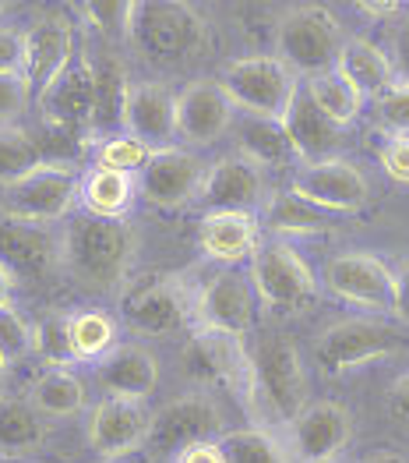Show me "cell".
Here are the masks:
<instances>
[{
    "label": "cell",
    "mask_w": 409,
    "mask_h": 463,
    "mask_svg": "<svg viewBox=\"0 0 409 463\" xmlns=\"http://www.w3.org/2000/svg\"><path fill=\"white\" fill-rule=\"evenodd\" d=\"M138 233L127 220L71 216L60 231V269L92 294H116L131 272Z\"/></svg>",
    "instance_id": "obj_1"
},
{
    "label": "cell",
    "mask_w": 409,
    "mask_h": 463,
    "mask_svg": "<svg viewBox=\"0 0 409 463\" xmlns=\"http://www.w3.org/2000/svg\"><path fill=\"white\" fill-rule=\"evenodd\" d=\"M251 354V372H255V392H258V411H265L275 421H293L300 411L311 403V379L300 347L283 336H261Z\"/></svg>",
    "instance_id": "obj_2"
},
{
    "label": "cell",
    "mask_w": 409,
    "mask_h": 463,
    "mask_svg": "<svg viewBox=\"0 0 409 463\" xmlns=\"http://www.w3.org/2000/svg\"><path fill=\"white\" fill-rule=\"evenodd\" d=\"M406 347V336L395 322L377 318V315H349L325 326L314 336V364L321 375H346L364 364L395 357Z\"/></svg>",
    "instance_id": "obj_3"
},
{
    "label": "cell",
    "mask_w": 409,
    "mask_h": 463,
    "mask_svg": "<svg viewBox=\"0 0 409 463\" xmlns=\"http://www.w3.org/2000/svg\"><path fill=\"white\" fill-rule=\"evenodd\" d=\"M346 43L342 22L321 4H297L279 18L275 57L303 81L311 75L332 71L339 50Z\"/></svg>",
    "instance_id": "obj_4"
},
{
    "label": "cell",
    "mask_w": 409,
    "mask_h": 463,
    "mask_svg": "<svg viewBox=\"0 0 409 463\" xmlns=\"http://www.w3.org/2000/svg\"><path fill=\"white\" fill-rule=\"evenodd\" d=\"M216 81L223 85L226 99L233 103L237 114L261 120H283L300 89V78L275 53L237 57L226 64Z\"/></svg>",
    "instance_id": "obj_5"
},
{
    "label": "cell",
    "mask_w": 409,
    "mask_h": 463,
    "mask_svg": "<svg viewBox=\"0 0 409 463\" xmlns=\"http://www.w3.org/2000/svg\"><path fill=\"white\" fill-rule=\"evenodd\" d=\"M131 43L163 64H177L205 50L209 43V25L198 7L181 4V0H145L135 4L131 18Z\"/></svg>",
    "instance_id": "obj_6"
},
{
    "label": "cell",
    "mask_w": 409,
    "mask_h": 463,
    "mask_svg": "<svg viewBox=\"0 0 409 463\" xmlns=\"http://www.w3.org/2000/svg\"><path fill=\"white\" fill-rule=\"evenodd\" d=\"M78 184H81V174L68 159H42L18 181L4 184L0 216L53 227L57 220H64L75 209Z\"/></svg>",
    "instance_id": "obj_7"
},
{
    "label": "cell",
    "mask_w": 409,
    "mask_h": 463,
    "mask_svg": "<svg viewBox=\"0 0 409 463\" xmlns=\"http://www.w3.org/2000/svg\"><path fill=\"white\" fill-rule=\"evenodd\" d=\"M247 279L255 287L258 308L279 311H303L318 301V276L300 259V251L286 241H261L258 251L247 262Z\"/></svg>",
    "instance_id": "obj_8"
},
{
    "label": "cell",
    "mask_w": 409,
    "mask_h": 463,
    "mask_svg": "<svg viewBox=\"0 0 409 463\" xmlns=\"http://www.w3.org/2000/svg\"><path fill=\"white\" fill-rule=\"evenodd\" d=\"M223 435V407L216 403V396L209 389H194V392H184V396L163 403L159 411H152L145 453H149L152 460L155 457H177L187 446L219 442Z\"/></svg>",
    "instance_id": "obj_9"
},
{
    "label": "cell",
    "mask_w": 409,
    "mask_h": 463,
    "mask_svg": "<svg viewBox=\"0 0 409 463\" xmlns=\"http://www.w3.org/2000/svg\"><path fill=\"white\" fill-rule=\"evenodd\" d=\"M258 326V298L240 269H219L194 290V329L247 336Z\"/></svg>",
    "instance_id": "obj_10"
},
{
    "label": "cell",
    "mask_w": 409,
    "mask_h": 463,
    "mask_svg": "<svg viewBox=\"0 0 409 463\" xmlns=\"http://www.w3.org/2000/svg\"><path fill=\"white\" fill-rule=\"evenodd\" d=\"M187 361L209 383L226 386L251 414H258L251 354H247V344L240 336H226V333H212V329H194V336L187 344Z\"/></svg>",
    "instance_id": "obj_11"
},
{
    "label": "cell",
    "mask_w": 409,
    "mask_h": 463,
    "mask_svg": "<svg viewBox=\"0 0 409 463\" xmlns=\"http://www.w3.org/2000/svg\"><path fill=\"white\" fill-rule=\"evenodd\" d=\"M290 192L311 202L314 209L339 216V213H360L371 198V184H367V174L353 159L339 156V159L300 166Z\"/></svg>",
    "instance_id": "obj_12"
},
{
    "label": "cell",
    "mask_w": 409,
    "mask_h": 463,
    "mask_svg": "<svg viewBox=\"0 0 409 463\" xmlns=\"http://www.w3.org/2000/svg\"><path fill=\"white\" fill-rule=\"evenodd\" d=\"M325 290L346 305L374 311L377 318L392 315V269L367 251H342L325 262Z\"/></svg>",
    "instance_id": "obj_13"
},
{
    "label": "cell",
    "mask_w": 409,
    "mask_h": 463,
    "mask_svg": "<svg viewBox=\"0 0 409 463\" xmlns=\"http://www.w3.org/2000/svg\"><path fill=\"white\" fill-rule=\"evenodd\" d=\"M152 411L142 400H120V396H103L85 421V439L96 449L99 460L113 457H131V453H145V439H149Z\"/></svg>",
    "instance_id": "obj_14"
},
{
    "label": "cell",
    "mask_w": 409,
    "mask_h": 463,
    "mask_svg": "<svg viewBox=\"0 0 409 463\" xmlns=\"http://www.w3.org/2000/svg\"><path fill=\"white\" fill-rule=\"evenodd\" d=\"M265 198H268L265 170L244 156L229 153L205 166L194 202L205 213H255L258 205H265Z\"/></svg>",
    "instance_id": "obj_15"
},
{
    "label": "cell",
    "mask_w": 409,
    "mask_h": 463,
    "mask_svg": "<svg viewBox=\"0 0 409 463\" xmlns=\"http://www.w3.org/2000/svg\"><path fill=\"white\" fill-rule=\"evenodd\" d=\"M124 318L142 336H173L194 322V294L177 276L152 279L124 301Z\"/></svg>",
    "instance_id": "obj_16"
},
{
    "label": "cell",
    "mask_w": 409,
    "mask_h": 463,
    "mask_svg": "<svg viewBox=\"0 0 409 463\" xmlns=\"http://www.w3.org/2000/svg\"><path fill=\"white\" fill-rule=\"evenodd\" d=\"M42 124L64 138H88L92 131V61L78 53L68 71L36 99Z\"/></svg>",
    "instance_id": "obj_17"
},
{
    "label": "cell",
    "mask_w": 409,
    "mask_h": 463,
    "mask_svg": "<svg viewBox=\"0 0 409 463\" xmlns=\"http://www.w3.org/2000/svg\"><path fill=\"white\" fill-rule=\"evenodd\" d=\"M353 439V414L335 400H314L290 421V453L300 463L339 460Z\"/></svg>",
    "instance_id": "obj_18"
},
{
    "label": "cell",
    "mask_w": 409,
    "mask_h": 463,
    "mask_svg": "<svg viewBox=\"0 0 409 463\" xmlns=\"http://www.w3.org/2000/svg\"><path fill=\"white\" fill-rule=\"evenodd\" d=\"M201 177H205V163L191 149L181 146L155 149L145 170L138 174V194L155 209H184L198 198Z\"/></svg>",
    "instance_id": "obj_19"
},
{
    "label": "cell",
    "mask_w": 409,
    "mask_h": 463,
    "mask_svg": "<svg viewBox=\"0 0 409 463\" xmlns=\"http://www.w3.org/2000/svg\"><path fill=\"white\" fill-rule=\"evenodd\" d=\"M0 266L18 279H46L60 269V231L0 216Z\"/></svg>",
    "instance_id": "obj_20"
},
{
    "label": "cell",
    "mask_w": 409,
    "mask_h": 463,
    "mask_svg": "<svg viewBox=\"0 0 409 463\" xmlns=\"http://www.w3.org/2000/svg\"><path fill=\"white\" fill-rule=\"evenodd\" d=\"M233 120L237 110L216 78H198L177 92V138H184L187 146H216L229 135Z\"/></svg>",
    "instance_id": "obj_21"
},
{
    "label": "cell",
    "mask_w": 409,
    "mask_h": 463,
    "mask_svg": "<svg viewBox=\"0 0 409 463\" xmlns=\"http://www.w3.org/2000/svg\"><path fill=\"white\" fill-rule=\"evenodd\" d=\"M78 57L75 29L64 18H42L25 33V61H22V81L36 103L39 96L68 71Z\"/></svg>",
    "instance_id": "obj_22"
},
{
    "label": "cell",
    "mask_w": 409,
    "mask_h": 463,
    "mask_svg": "<svg viewBox=\"0 0 409 463\" xmlns=\"http://www.w3.org/2000/svg\"><path fill=\"white\" fill-rule=\"evenodd\" d=\"M124 131L145 142L152 153L170 149L177 138V92L163 81H131L124 99Z\"/></svg>",
    "instance_id": "obj_23"
},
{
    "label": "cell",
    "mask_w": 409,
    "mask_h": 463,
    "mask_svg": "<svg viewBox=\"0 0 409 463\" xmlns=\"http://www.w3.org/2000/svg\"><path fill=\"white\" fill-rule=\"evenodd\" d=\"M96 386L120 400H149L159 386V361L145 344H116L92 364Z\"/></svg>",
    "instance_id": "obj_24"
},
{
    "label": "cell",
    "mask_w": 409,
    "mask_h": 463,
    "mask_svg": "<svg viewBox=\"0 0 409 463\" xmlns=\"http://www.w3.org/2000/svg\"><path fill=\"white\" fill-rule=\"evenodd\" d=\"M283 131H286L290 149H293V156H297L303 166L325 163V159H339L342 146H346V128H339L335 120H329V117L307 99L303 81H300L297 96H293L286 117H283Z\"/></svg>",
    "instance_id": "obj_25"
},
{
    "label": "cell",
    "mask_w": 409,
    "mask_h": 463,
    "mask_svg": "<svg viewBox=\"0 0 409 463\" xmlns=\"http://www.w3.org/2000/svg\"><path fill=\"white\" fill-rule=\"evenodd\" d=\"M261 244V223L255 213H205L198 223V251L223 269L251 262Z\"/></svg>",
    "instance_id": "obj_26"
},
{
    "label": "cell",
    "mask_w": 409,
    "mask_h": 463,
    "mask_svg": "<svg viewBox=\"0 0 409 463\" xmlns=\"http://www.w3.org/2000/svg\"><path fill=\"white\" fill-rule=\"evenodd\" d=\"M92 61V131L88 138L99 142L107 135L124 131V99H127V71L116 57H88Z\"/></svg>",
    "instance_id": "obj_27"
},
{
    "label": "cell",
    "mask_w": 409,
    "mask_h": 463,
    "mask_svg": "<svg viewBox=\"0 0 409 463\" xmlns=\"http://www.w3.org/2000/svg\"><path fill=\"white\" fill-rule=\"evenodd\" d=\"M135 198H138V177H131V174H116V170H103V166H92L81 174L78 202H81L85 216L127 220Z\"/></svg>",
    "instance_id": "obj_28"
},
{
    "label": "cell",
    "mask_w": 409,
    "mask_h": 463,
    "mask_svg": "<svg viewBox=\"0 0 409 463\" xmlns=\"http://www.w3.org/2000/svg\"><path fill=\"white\" fill-rule=\"evenodd\" d=\"M335 71L346 78L364 99L381 96V92L395 81L388 50H381L377 43H371V39H364V36H353L342 43L339 61H335Z\"/></svg>",
    "instance_id": "obj_29"
},
{
    "label": "cell",
    "mask_w": 409,
    "mask_h": 463,
    "mask_svg": "<svg viewBox=\"0 0 409 463\" xmlns=\"http://www.w3.org/2000/svg\"><path fill=\"white\" fill-rule=\"evenodd\" d=\"M229 131L237 135V156L251 159L261 170H286L297 159L286 131H283V120H261V117L240 114Z\"/></svg>",
    "instance_id": "obj_30"
},
{
    "label": "cell",
    "mask_w": 409,
    "mask_h": 463,
    "mask_svg": "<svg viewBox=\"0 0 409 463\" xmlns=\"http://www.w3.org/2000/svg\"><path fill=\"white\" fill-rule=\"evenodd\" d=\"M46 421L25 396L0 392V457H29L46 442Z\"/></svg>",
    "instance_id": "obj_31"
},
{
    "label": "cell",
    "mask_w": 409,
    "mask_h": 463,
    "mask_svg": "<svg viewBox=\"0 0 409 463\" xmlns=\"http://www.w3.org/2000/svg\"><path fill=\"white\" fill-rule=\"evenodd\" d=\"M85 383L71 368H46L29 389V403L39 418H75L85 411Z\"/></svg>",
    "instance_id": "obj_32"
},
{
    "label": "cell",
    "mask_w": 409,
    "mask_h": 463,
    "mask_svg": "<svg viewBox=\"0 0 409 463\" xmlns=\"http://www.w3.org/2000/svg\"><path fill=\"white\" fill-rule=\"evenodd\" d=\"M258 223L268 227L272 233H279V237H303V233L332 231L335 220L286 188V192H275L265 198V216H261Z\"/></svg>",
    "instance_id": "obj_33"
},
{
    "label": "cell",
    "mask_w": 409,
    "mask_h": 463,
    "mask_svg": "<svg viewBox=\"0 0 409 463\" xmlns=\"http://www.w3.org/2000/svg\"><path fill=\"white\" fill-rule=\"evenodd\" d=\"M303 92H307V99L321 110V114L335 120L339 128H346L349 131V124L357 120V117L364 114V96L346 81V78L339 75V71H321V75H311L303 78Z\"/></svg>",
    "instance_id": "obj_34"
},
{
    "label": "cell",
    "mask_w": 409,
    "mask_h": 463,
    "mask_svg": "<svg viewBox=\"0 0 409 463\" xmlns=\"http://www.w3.org/2000/svg\"><path fill=\"white\" fill-rule=\"evenodd\" d=\"M68 333H71L75 361H99L107 350L116 347V322L107 311L88 308L68 315Z\"/></svg>",
    "instance_id": "obj_35"
},
{
    "label": "cell",
    "mask_w": 409,
    "mask_h": 463,
    "mask_svg": "<svg viewBox=\"0 0 409 463\" xmlns=\"http://www.w3.org/2000/svg\"><path fill=\"white\" fill-rule=\"evenodd\" d=\"M42 159L46 156L39 149V138L33 131H25L22 124H4L0 128V188L18 181L22 174H29Z\"/></svg>",
    "instance_id": "obj_36"
},
{
    "label": "cell",
    "mask_w": 409,
    "mask_h": 463,
    "mask_svg": "<svg viewBox=\"0 0 409 463\" xmlns=\"http://www.w3.org/2000/svg\"><path fill=\"white\" fill-rule=\"evenodd\" d=\"M226 463H293L265 428H237L219 439Z\"/></svg>",
    "instance_id": "obj_37"
},
{
    "label": "cell",
    "mask_w": 409,
    "mask_h": 463,
    "mask_svg": "<svg viewBox=\"0 0 409 463\" xmlns=\"http://www.w3.org/2000/svg\"><path fill=\"white\" fill-rule=\"evenodd\" d=\"M149 156H152L149 146L138 142V138L127 135V131H116V135H107V138L96 142V166L116 170V174H131V177H138V174L145 170Z\"/></svg>",
    "instance_id": "obj_38"
},
{
    "label": "cell",
    "mask_w": 409,
    "mask_h": 463,
    "mask_svg": "<svg viewBox=\"0 0 409 463\" xmlns=\"http://www.w3.org/2000/svg\"><path fill=\"white\" fill-rule=\"evenodd\" d=\"M33 354L42 357L50 368H71L78 364L68 333V315H46L33 322Z\"/></svg>",
    "instance_id": "obj_39"
},
{
    "label": "cell",
    "mask_w": 409,
    "mask_h": 463,
    "mask_svg": "<svg viewBox=\"0 0 409 463\" xmlns=\"http://www.w3.org/2000/svg\"><path fill=\"white\" fill-rule=\"evenodd\" d=\"M81 18L110 43H120V39H131V18H135V4L127 0H110V4H81L78 7Z\"/></svg>",
    "instance_id": "obj_40"
},
{
    "label": "cell",
    "mask_w": 409,
    "mask_h": 463,
    "mask_svg": "<svg viewBox=\"0 0 409 463\" xmlns=\"http://www.w3.org/2000/svg\"><path fill=\"white\" fill-rule=\"evenodd\" d=\"M374 124L385 135H409V81L395 78L381 96H374Z\"/></svg>",
    "instance_id": "obj_41"
},
{
    "label": "cell",
    "mask_w": 409,
    "mask_h": 463,
    "mask_svg": "<svg viewBox=\"0 0 409 463\" xmlns=\"http://www.w3.org/2000/svg\"><path fill=\"white\" fill-rule=\"evenodd\" d=\"M33 354V322L14 308V305H0V357L4 364H18Z\"/></svg>",
    "instance_id": "obj_42"
},
{
    "label": "cell",
    "mask_w": 409,
    "mask_h": 463,
    "mask_svg": "<svg viewBox=\"0 0 409 463\" xmlns=\"http://www.w3.org/2000/svg\"><path fill=\"white\" fill-rule=\"evenodd\" d=\"M29 107H33V96H29L22 75H0V128L18 124Z\"/></svg>",
    "instance_id": "obj_43"
},
{
    "label": "cell",
    "mask_w": 409,
    "mask_h": 463,
    "mask_svg": "<svg viewBox=\"0 0 409 463\" xmlns=\"http://www.w3.org/2000/svg\"><path fill=\"white\" fill-rule=\"evenodd\" d=\"M377 159L395 184H409V135H385Z\"/></svg>",
    "instance_id": "obj_44"
},
{
    "label": "cell",
    "mask_w": 409,
    "mask_h": 463,
    "mask_svg": "<svg viewBox=\"0 0 409 463\" xmlns=\"http://www.w3.org/2000/svg\"><path fill=\"white\" fill-rule=\"evenodd\" d=\"M25 61V33L0 25V75H22Z\"/></svg>",
    "instance_id": "obj_45"
},
{
    "label": "cell",
    "mask_w": 409,
    "mask_h": 463,
    "mask_svg": "<svg viewBox=\"0 0 409 463\" xmlns=\"http://www.w3.org/2000/svg\"><path fill=\"white\" fill-rule=\"evenodd\" d=\"M388 61H392L395 78H406L409 81V7L403 11V22H399V25H395V33H392Z\"/></svg>",
    "instance_id": "obj_46"
},
{
    "label": "cell",
    "mask_w": 409,
    "mask_h": 463,
    "mask_svg": "<svg viewBox=\"0 0 409 463\" xmlns=\"http://www.w3.org/2000/svg\"><path fill=\"white\" fill-rule=\"evenodd\" d=\"M392 315L409 326V255L392 269Z\"/></svg>",
    "instance_id": "obj_47"
},
{
    "label": "cell",
    "mask_w": 409,
    "mask_h": 463,
    "mask_svg": "<svg viewBox=\"0 0 409 463\" xmlns=\"http://www.w3.org/2000/svg\"><path fill=\"white\" fill-rule=\"evenodd\" d=\"M385 407H388V418H392V421L409 425V372H406V375H399V379L392 383Z\"/></svg>",
    "instance_id": "obj_48"
},
{
    "label": "cell",
    "mask_w": 409,
    "mask_h": 463,
    "mask_svg": "<svg viewBox=\"0 0 409 463\" xmlns=\"http://www.w3.org/2000/svg\"><path fill=\"white\" fill-rule=\"evenodd\" d=\"M173 463H226L223 460V449H219V442H198V446H187L181 449Z\"/></svg>",
    "instance_id": "obj_49"
},
{
    "label": "cell",
    "mask_w": 409,
    "mask_h": 463,
    "mask_svg": "<svg viewBox=\"0 0 409 463\" xmlns=\"http://www.w3.org/2000/svg\"><path fill=\"white\" fill-rule=\"evenodd\" d=\"M357 11L374 18V22H385V18H399V14L406 11V4H388V0H381V4H357Z\"/></svg>",
    "instance_id": "obj_50"
},
{
    "label": "cell",
    "mask_w": 409,
    "mask_h": 463,
    "mask_svg": "<svg viewBox=\"0 0 409 463\" xmlns=\"http://www.w3.org/2000/svg\"><path fill=\"white\" fill-rule=\"evenodd\" d=\"M11 294H14V276L0 266V305H11Z\"/></svg>",
    "instance_id": "obj_51"
},
{
    "label": "cell",
    "mask_w": 409,
    "mask_h": 463,
    "mask_svg": "<svg viewBox=\"0 0 409 463\" xmlns=\"http://www.w3.org/2000/svg\"><path fill=\"white\" fill-rule=\"evenodd\" d=\"M99 463H152L149 453H131V457H113V460H99Z\"/></svg>",
    "instance_id": "obj_52"
},
{
    "label": "cell",
    "mask_w": 409,
    "mask_h": 463,
    "mask_svg": "<svg viewBox=\"0 0 409 463\" xmlns=\"http://www.w3.org/2000/svg\"><path fill=\"white\" fill-rule=\"evenodd\" d=\"M364 463H406L399 453H377V457H371V460H364Z\"/></svg>",
    "instance_id": "obj_53"
},
{
    "label": "cell",
    "mask_w": 409,
    "mask_h": 463,
    "mask_svg": "<svg viewBox=\"0 0 409 463\" xmlns=\"http://www.w3.org/2000/svg\"><path fill=\"white\" fill-rule=\"evenodd\" d=\"M4 375H7V364H4V357H0V386H4Z\"/></svg>",
    "instance_id": "obj_54"
},
{
    "label": "cell",
    "mask_w": 409,
    "mask_h": 463,
    "mask_svg": "<svg viewBox=\"0 0 409 463\" xmlns=\"http://www.w3.org/2000/svg\"><path fill=\"white\" fill-rule=\"evenodd\" d=\"M325 463H346V460H342V457H339V460H325Z\"/></svg>",
    "instance_id": "obj_55"
}]
</instances>
